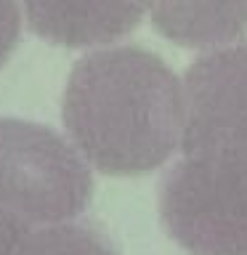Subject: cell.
<instances>
[{"mask_svg":"<svg viewBox=\"0 0 247 255\" xmlns=\"http://www.w3.org/2000/svg\"><path fill=\"white\" fill-rule=\"evenodd\" d=\"M61 120L91 167L123 178L146 175L181 146V80L149 48H99L72 67Z\"/></svg>","mask_w":247,"mask_h":255,"instance_id":"obj_1","label":"cell"},{"mask_svg":"<svg viewBox=\"0 0 247 255\" xmlns=\"http://www.w3.org/2000/svg\"><path fill=\"white\" fill-rule=\"evenodd\" d=\"M159 218L189 255H247V151L183 154L159 183Z\"/></svg>","mask_w":247,"mask_h":255,"instance_id":"obj_2","label":"cell"},{"mask_svg":"<svg viewBox=\"0 0 247 255\" xmlns=\"http://www.w3.org/2000/svg\"><path fill=\"white\" fill-rule=\"evenodd\" d=\"M93 173L48 125L0 117V210L29 226L75 221L91 205Z\"/></svg>","mask_w":247,"mask_h":255,"instance_id":"obj_3","label":"cell"},{"mask_svg":"<svg viewBox=\"0 0 247 255\" xmlns=\"http://www.w3.org/2000/svg\"><path fill=\"white\" fill-rule=\"evenodd\" d=\"M183 154L247 151V43L205 51L181 80Z\"/></svg>","mask_w":247,"mask_h":255,"instance_id":"obj_4","label":"cell"},{"mask_svg":"<svg viewBox=\"0 0 247 255\" xmlns=\"http://www.w3.org/2000/svg\"><path fill=\"white\" fill-rule=\"evenodd\" d=\"M146 11L149 0H24L29 29L61 48H109Z\"/></svg>","mask_w":247,"mask_h":255,"instance_id":"obj_5","label":"cell"},{"mask_svg":"<svg viewBox=\"0 0 247 255\" xmlns=\"http://www.w3.org/2000/svg\"><path fill=\"white\" fill-rule=\"evenodd\" d=\"M149 16L159 35L186 48L213 51L247 32V0H149Z\"/></svg>","mask_w":247,"mask_h":255,"instance_id":"obj_6","label":"cell"},{"mask_svg":"<svg viewBox=\"0 0 247 255\" xmlns=\"http://www.w3.org/2000/svg\"><path fill=\"white\" fill-rule=\"evenodd\" d=\"M24 255H120L109 237L91 223H51L32 226Z\"/></svg>","mask_w":247,"mask_h":255,"instance_id":"obj_7","label":"cell"},{"mask_svg":"<svg viewBox=\"0 0 247 255\" xmlns=\"http://www.w3.org/2000/svg\"><path fill=\"white\" fill-rule=\"evenodd\" d=\"M21 37V8L16 0H0V69L13 56Z\"/></svg>","mask_w":247,"mask_h":255,"instance_id":"obj_8","label":"cell"},{"mask_svg":"<svg viewBox=\"0 0 247 255\" xmlns=\"http://www.w3.org/2000/svg\"><path fill=\"white\" fill-rule=\"evenodd\" d=\"M32 226L11 213L0 210V255H24Z\"/></svg>","mask_w":247,"mask_h":255,"instance_id":"obj_9","label":"cell"}]
</instances>
